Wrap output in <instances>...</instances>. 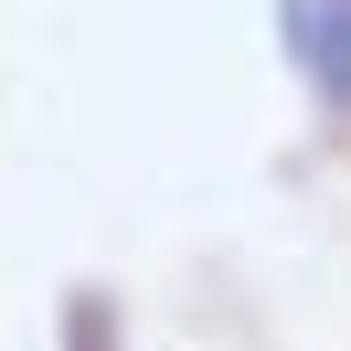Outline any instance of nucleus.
I'll list each match as a JSON object with an SVG mask.
<instances>
[{"label": "nucleus", "instance_id": "obj_1", "mask_svg": "<svg viewBox=\"0 0 351 351\" xmlns=\"http://www.w3.org/2000/svg\"><path fill=\"white\" fill-rule=\"evenodd\" d=\"M277 32H287V53L308 64V86H319L330 107H351V0H287Z\"/></svg>", "mask_w": 351, "mask_h": 351}]
</instances>
